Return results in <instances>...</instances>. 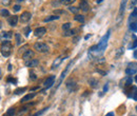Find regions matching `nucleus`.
I'll use <instances>...</instances> for the list:
<instances>
[{
    "instance_id": "obj_1",
    "label": "nucleus",
    "mask_w": 137,
    "mask_h": 116,
    "mask_svg": "<svg viewBox=\"0 0 137 116\" xmlns=\"http://www.w3.org/2000/svg\"><path fill=\"white\" fill-rule=\"evenodd\" d=\"M127 3H128V0H121L120 7H119L118 16H117V18H116L117 25H120V24H121V21H122V18H123L124 11H126V8H127Z\"/></svg>"
},
{
    "instance_id": "obj_2",
    "label": "nucleus",
    "mask_w": 137,
    "mask_h": 116,
    "mask_svg": "<svg viewBox=\"0 0 137 116\" xmlns=\"http://www.w3.org/2000/svg\"><path fill=\"white\" fill-rule=\"evenodd\" d=\"M110 35H111V30H109L108 32H106V34L100 39V41L98 42V46H99L100 53H103L104 50L106 49V45H108V40L110 38Z\"/></svg>"
},
{
    "instance_id": "obj_3",
    "label": "nucleus",
    "mask_w": 137,
    "mask_h": 116,
    "mask_svg": "<svg viewBox=\"0 0 137 116\" xmlns=\"http://www.w3.org/2000/svg\"><path fill=\"white\" fill-rule=\"evenodd\" d=\"M34 50H36L38 53H47L50 51V46L43 42H36L34 43Z\"/></svg>"
},
{
    "instance_id": "obj_4",
    "label": "nucleus",
    "mask_w": 137,
    "mask_h": 116,
    "mask_svg": "<svg viewBox=\"0 0 137 116\" xmlns=\"http://www.w3.org/2000/svg\"><path fill=\"white\" fill-rule=\"evenodd\" d=\"M11 42L10 41H2L1 42V54L3 57H9L11 54Z\"/></svg>"
},
{
    "instance_id": "obj_5",
    "label": "nucleus",
    "mask_w": 137,
    "mask_h": 116,
    "mask_svg": "<svg viewBox=\"0 0 137 116\" xmlns=\"http://www.w3.org/2000/svg\"><path fill=\"white\" fill-rule=\"evenodd\" d=\"M126 74L128 76L137 74V62H130L128 65V68L126 69Z\"/></svg>"
},
{
    "instance_id": "obj_6",
    "label": "nucleus",
    "mask_w": 137,
    "mask_h": 116,
    "mask_svg": "<svg viewBox=\"0 0 137 116\" xmlns=\"http://www.w3.org/2000/svg\"><path fill=\"white\" fill-rule=\"evenodd\" d=\"M31 18H32V14L30 12H23L22 15L19 17V20L21 23H26L31 20Z\"/></svg>"
},
{
    "instance_id": "obj_7",
    "label": "nucleus",
    "mask_w": 137,
    "mask_h": 116,
    "mask_svg": "<svg viewBox=\"0 0 137 116\" xmlns=\"http://www.w3.org/2000/svg\"><path fill=\"white\" fill-rule=\"evenodd\" d=\"M54 83H55V76H54V75H52V76L47 77L45 79V81L43 82V85H44L45 89H50Z\"/></svg>"
},
{
    "instance_id": "obj_8",
    "label": "nucleus",
    "mask_w": 137,
    "mask_h": 116,
    "mask_svg": "<svg viewBox=\"0 0 137 116\" xmlns=\"http://www.w3.org/2000/svg\"><path fill=\"white\" fill-rule=\"evenodd\" d=\"M128 23H137V8H134L132 14L129 16V19H128Z\"/></svg>"
},
{
    "instance_id": "obj_9",
    "label": "nucleus",
    "mask_w": 137,
    "mask_h": 116,
    "mask_svg": "<svg viewBox=\"0 0 137 116\" xmlns=\"http://www.w3.org/2000/svg\"><path fill=\"white\" fill-rule=\"evenodd\" d=\"M24 65L28 68H36L39 65V60L38 59H30L24 62Z\"/></svg>"
},
{
    "instance_id": "obj_10",
    "label": "nucleus",
    "mask_w": 137,
    "mask_h": 116,
    "mask_svg": "<svg viewBox=\"0 0 137 116\" xmlns=\"http://www.w3.org/2000/svg\"><path fill=\"white\" fill-rule=\"evenodd\" d=\"M72 63H73V60L72 61H71L70 63H69V65L67 66V68H65V70H64V71L61 73V76H60V78H59V81H58V83H57V86H56V88H58V86H59V84H60L61 83V81L64 79V77H65V75H67V73H68V71H69V70H70V67H71V65H72Z\"/></svg>"
},
{
    "instance_id": "obj_11",
    "label": "nucleus",
    "mask_w": 137,
    "mask_h": 116,
    "mask_svg": "<svg viewBox=\"0 0 137 116\" xmlns=\"http://www.w3.org/2000/svg\"><path fill=\"white\" fill-rule=\"evenodd\" d=\"M18 20H19L18 16H10L8 19V23L11 26H16L17 23H18Z\"/></svg>"
},
{
    "instance_id": "obj_12",
    "label": "nucleus",
    "mask_w": 137,
    "mask_h": 116,
    "mask_svg": "<svg viewBox=\"0 0 137 116\" xmlns=\"http://www.w3.org/2000/svg\"><path fill=\"white\" fill-rule=\"evenodd\" d=\"M46 33V28L43 27V26H40V27H37L36 30L34 31V34H35V36H37V37H42L43 35Z\"/></svg>"
},
{
    "instance_id": "obj_13",
    "label": "nucleus",
    "mask_w": 137,
    "mask_h": 116,
    "mask_svg": "<svg viewBox=\"0 0 137 116\" xmlns=\"http://www.w3.org/2000/svg\"><path fill=\"white\" fill-rule=\"evenodd\" d=\"M67 88H68L69 92H74L77 90V84L75 81L72 82V80H69V81H67Z\"/></svg>"
},
{
    "instance_id": "obj_14",
    "label": "nucleus",
    "mask_w": 137,
    "mask_h": 116,
    "mask_svg": "<svg viewBox=\"0 0 137 116\" xmlns=\"http://www.w3.org/2000/svg\"><path fill=\"white\" fill-rule=\"evenodd\" d=\"M33 56H34V52L32 50H28V51H25V53L22 55V59L24 61H28L30 59H32Z\"/></svg>"
},
{
    "instance_id": "obj_15",
    "label": "nucleus",
    "mask_w": 137,
    "mask_h": 116,
    "mask_svg": "<svg viewBox=\"0 0 137 116\" xmlns=\"http://www.w3.org/2000/svg\"><path fill=\"white\" fill-rule=\"evenodd\" d=\"M35 96H36V93H30V94H26L25 96H23V97H22V99L20 100V102H21V103H23V102L30 101V100H32Z\"/></svg>"
},
{
    "instance_id": "obj_16",
    "label": "nucleus",
    "mask_w": 137,
    "mask_h": 116,
    "mask_svg": "<svg viewBox=\"0 0 137 116\" xmlns=\"http://www.w3.org/2000/svg\"><path fill=\"white\" fill-rule=\"evenodd\" d=\"M88 82H89V84H90L91 88H93V89H96L97 86H98V80L96 78H94V77L89 79Z\"/></svg>"
},
{
    "instance_id": "obj_17",
    "label": "nucleus",
    "mask_w": 137,
    "mask_h": 116,
    "mask_svg": "<svg viewBox=\"0 0 137 116\" xmlns=\"http://www.w3.org/2000/svg\"><path fill=\"white\" fill-rule=\"evenodd\" d=\"M79 9L82 10L83 12H88L90 10V7H89V4L87 1H80V5H79Z\"/></svg>"
},
{
    "instance_id": "obj_18",
    "label": "nucleus",
    "mask_w": 137,
    "mask_h": 116,
    "mask_svg": "<svg viewBox=\"0 0 137 116\" xmlns=\"http://www.w3.org/2000/svg\"><path fill=\"white\" fill-rule=\"evenodd\" d=\"M132 37H133V39H134V41L131 42V43L129 44V46H128L129 50H134V49L137 48V37L135 36V35H132Z\"/></svg>"
},
{
    "instance_id": "obj_19",
    "label": "nucleus",
    "mask_w": 137,
    "mask_h": 116,
    "mask_svg": "<svg viewBox=\"0 0 137 116\" xmlns=\"http://www.w3.org/2000/svg\"><path fill=\"white\" fill-rule=\"evenodd\" d=\"M59 19V16L58 15H52V16H49V17H46V18L43 19V22H51V21H54V20H57Z\"/></svg>"
},
{
    "instance_id": "obj_20",
    "label": "nucleus",
    "mask_w": 137,
    "mask_h": 116,
    "mask_svg": "<svg viewBox=\"0 0 137 116\" xmlns=\"http://www.w3.org/2000/svg\"><path fill=\"white\" fill-rule=\"evenodd\" d=\"M15 38H16V44H17V45H20V44L23 42L20 33H16V34H15Z\"/></svg>"
},
{
    "instance_id": "obj_21",
    "label": "nucleus",
    "mask_w": 137,
    "mask_h": 116,
    "mask_svg": "<svg viewBox=\"0 0 137 116\" xmlns=\"http://www.w3.org/2000/svg\"><path fill=\"white\" fill-rule=\"evenodd\" d=\"M12 36H13V34H12V32H2L1 33V37L4 39H11Z\"/></svg>"
},
{
    "instance_id": "obj_22",
    "label": "nucleus",
    "mask_w": 137,
    "mask_h": 116,
    "mask_svg": "<svg viewBox=\"0 0 137 116\" xmlns=\"http://www.w3.org/2000/svg\"><path fill=\"white\" fill-rule=\"evenodd\" d=\"M16 113V108L15 107H12L8 110V112H7V115H4V116H14V114Z\"/></svg>"
},
{
    "instance_id": "obj_23",
    "label": "nucleus",
    "mask_w": 137,
    "mask_h": 116,
    "mask_svg": "<svg viewBox=\"0 0 137 116\" xmlns=\"http://www.w3.org/2000/svg\"><path fill=\"white\" fill-rule=\"evenodd\" d=\"M25 91H26L25 86H23V88H19V89H16L14 91V95H20V94H22V93L25 92Z\"/></svg>"
},
{
    "instance_id": "obj_24",
    "label": "nucleus",
    "mask_w": 137,
    "mask_h": 116,
    "mask_svg": "<svg viewBox=\"0 0 137 116\" xmlns=\"http://www.w3.org/2000/svg\"><path fill=\"white\" fill-rule=\"evenodd\" d=\"M74 19H75L76 21L80 22V23H85V16H82V15H78V14H77V15L74 17Z\"/></svg>"
},
{
    "instance_id": "obj_25",
    "label": "nucleus",
    "mask_w": 137,
    "mask_h": 116,
    "mask_svg": "<svg viewBox=\"0 0 137 116\" xmlns=\"http://www.w3.org/2000/svg\"><path fill=\"white\" fill-rule=\"evenodd\" d=\"M74 34H75V31H74V30L63 31V34H62V36H64V37H69V36H73Z\"/></svg>"
},
{
    "instance_id": "obj_26",
    "label": "nucleus",
    "mask_w": 137,
    "mask_h": 116,
    "mask_svg": "<svg viewBox=\"0 0 137 116\" xmlns=\"http://www.w3.org/2000/svg\"><path fill=\"white\" fill-rule=\"evenodd\" d=\"M124 53V48L123 46H121V48H119L117 51H116V54H115V57L118 58V57H120L122 54Z\"/></svg>"
},
{
    "instance_id": "obj_27",
    "label": "nucleus",
    "mask_w": 137,
    "mask_h": 116,
    "mask_svg": "<svg viewBox=\"0 0 137 116\" xmlns=\"http://www.w3.org/2000/svg\"><path fill=\"white\" fill-rule=\"evenodd\" d=\"M132 82H133V78L131 77V76H128V78L126 80V83H124V86H126V88L131 86V85H132Z\"/></svg>"
},
{
    "instance_id": "obj_28",
    "label": "nucleus",
    "mask_w": 137,
    "mask_h": 116,
    "mask_svg": "<svg viewBox=\"0 0 137 116\" xmlns=\"http://www.w3.org/2000/svg\"><path fill=\"white\" fill-rule=\"evenodd\" d=\"M76 1V0H59V3L61 4H65V5H69V4H72Z\"/></svg>"
},
{
    "instance_id": "obj_29",
    "label": "nucleus",
    "mask_w": 137,
    "mask_h": 116,
    "mask_svg": "<svg viewBox=\"0 0 137 116\" xmlns=\"http://www.w3.org/2000/svg\"><path fill=\"white\" fill-rule=\"evenodd\" d=\"M61 61H62V58H58L57 60H55L54 63H53V66H52V70H55V69L59 66V63H60Z\"/></svg>"
},
{
    "instance_id": "obj_30",
    "label": "nucleus",
    "mask_w": 137,
    "mask_h": 116,
    "mask_svg": "<svg viewBox=\"0 0 137 116\" xmlns=\"http://www.w3.org/2000/svg\"><path fill=\"white\" fill-rule=\"evenodd\" d=\"M54 14L55 15H67V12H65L64 10H55Z\"/></svg>"
},
{
    "instance_id": "obj_31",
    "label": "nucleus",
    "mask_w": 137,
    "mask_h": 116,
    "mask_svg": "<svg viewBox=\"0 0 137 116\" xmlns=\"http://www.w3.org/2000/svg\"><path fill=\"white\" fill-rule=\"evenodd\" d=\"M1 16L2 17H10V12L7 9H2L1 10Z\"/></svg>"
},
{
    "instance_id": "obj_32",
    "label": "nucleus",
    "mask_w": 137,
    "mask_h": 116,
    "mask_svg": "<svg viewBox=\"0 0 137 116\" xmlns=\"http://www.w3.org/2000/svg\"><path fill=\"white\" fill-rule=\"evenodd\" d=\"M61 27H62V30H63V31H69V30H70V27H71V23H70V22L63 23Z\"/></svg>"
},
{
    "instance_id": "obj_33",
    "label": "nucleus",
    "mask_w": 137,
    "mask_h": 116,
    "mask_svg": "<svg viewBox=\"0 0 137 116\" xmlns=\"http://www.w3.org/2000/svg\"><path fill=\"white\" fill-rule=\"evenodd\" d=\"M47 109H49V108H43L42 110H40V111H38V112H36V113H35V114H34L33 116H40L41 114H43V113H44V112L46 111V110H47Z\"/></svg>"
},
{
    "instance_id": "obj_34",
    "label": "nucleus",
    "mask_w": 137,
    "mask_h": 116,
    "mask_svg": "<svg viewBox=\"0 0 137 116\" xmlns=\"http://www.w3.org/2000/svg\"><path fill=\"white\" fill-rule=\"evenodd\" d=\"M32 32V30H31V27L30 26H26L25 28H24V36L25 37H29L30 36V33Z\"/></svg>"
},
{
    "instance_id": "obj_35",
    "label": "nucleus",
    "mask_w": 137,
    "mask_h": 116,
    "mask_svg": "<svg viewBox=\"0 0 137 116\" xmlns=\"http://www.w3.org/2000/svg\"><path fill=\"white\" fill-rule=\"evenodd\" d=\"M69 11H71L72 13H75L77 15V12L79 11V8H75V7H70L69 8Z\"/></svg>"
},
{
    "instance_id": "obj_36",
    "label": "nucleus",
    "mask_w": 137,
    "mask_h": 116,
    "mask_svg": "<svg viewBox=\"0 0 137 116\" xmlns=\"http://www.w3.org/2000/svg\"><path fill=\"white\" fill-rule=\"evenodd\" d=\"M7 81H8V82H12V83H14V84H16V83H17V80H16V79H14V78H12V77H9V78L7 79Z\"/></svg>"
},
{
    "instance_id": "obj_37",
    "label": "nucleus",
    "mask_w": 137,
    "mask_h": 116,
    "mask_svg": "<svg viewBox=\"0 0 137 116\" xmlns=\"http://www.w3.org/2000/svg\"><path fill=\"white\" fill-rule=\"evenodd\" d=\"M21 10V7H20V5H18V4H17V5H14V8H13V11L14 12H19Z\"/></svg>"
},
{
    "instance_id": "obj_38",
    "label": "nucleus",
    "mask_w": 137,
    "mask_h": 116,
    "mask_svg": "<svg viewBox=\"0 0 137 116\" xmlns=\"http://www.w3.org/2000/svg\"><path fill=\"white\" fill-rule=\"evenodd\" d=\"M137 3V0H131V3H130V9L134 8V5Z\"/></svg>"
},
{
    "instance_id": "obj_39",
    "label": "nucleus",
    "mask_w": 137,
    "mask_h": 116,
    "mask_svg": "<svg viewBox=\"0 0 137 116\" xmlns=\"http://www.w3.org/2000/svg\"><path fill=\"white\" fill-rule=\"evenodd\" d=\"M109 91V83H105L104 85H103V93H106V92H108Z\"/></svg>"
},
{
    "instance_id": "obj_40",
    "label": "nucleus",
    "mask_w": 137,
    "mask_h": 116,
    "mask_svg": "<svg viewBox=\"0 0 137 116\" xmlns=\"http://www.w3.org/2000/svg\"><path fill=\"white\" fill-rule=\"evenodd\" d=\"M96 72H97V73H99V74H101L102 76H105V75H106V73H105L104 71H102V70H98V69H97V70H96Z\"/></svg>"
},
{
    "instance_id": "obj_41",
    "label": "nucleus",
    "mask_w": 137,
    "mask_h": 116,
    "mask_svg": "<svg viewBox=\"0 0 137 116\" xmlns=\"http://www.w3.org/2000/svg\"><path fill=\"white\" fill-rule=\"evenodd\" d=\"M1 2H2L3 5H9V4L11 3V0H2Z\"/></svg>"
},
{
    "instance_id": "obj_42",
    "label": "nucleus",
    "mask_w": 137,
    "mask_h": 116,
    "mask_svg": "<svg viewBox=\"0 0 137 116\" xmlns=\"http://www.w3.org/2000/svg\"><path fill=\"white\" fill-rule=\"evenodd\" d=\"M30 78H31V79H32V80H35V79H36V78H37V77H36V75H35V74H34V73H32V74H31V75H30Z\"/></svg>"
},
{
    "instance_id": "obj_43",
    "label": "nucleus",
    "mask_w": 137,
    "mask_h": 116,
    "mask_svg": "<svg viewBox=\"0 0 137 116\" xmlns=\"http://www.w3.org/2000/svg\"><path fill=\"white\" fill-rule=\"evenodd\" d=\"M133 57L135 58V59H137V50L134 51V53H133Z\"/></svg>"
},
{
    "instance_id": "obj_44",
    "label": "nucleus",
    "mask_w": 137,
    "mask_h": 116,
    "mask_svg": "<svg viewBox=\"0 0 137 116\" xmlns=\"http://www.w3.org/2000/svg\"><path fill=\"white\" fill-rule=\"evenodd\" d=\"M105 116H114V113L110 112V113H108V114H105Z\"/></svg>"
},
{
    "instance_id": "obj_45",
    "label": "nucleus",
    "mask_w": 137,
    "mask_h": 116,
    "mask_svg": "<svg viewBox=\"0 0 137 116\" xmlns=\"http://www.w3.org/2000/svg\"><path fill=\"white\" fill-rule=\"evenodd\" d=\"M90 37H91V35H87V36L85 37V39H86V40H88V39H89V38H90Z\"/></svg>"
},
{
    "instance_id": "obj_46",
    "label": "nucleus",
    "mask_w": 137,
    "mask_h": 116,
    "mask_svg": "<svg viewBox=\"0 0 137 116\" xmlns=\"http://www.w3.org/2000/svg\"><path fill=\"white\" fill-rule=\"evenodd\" d=\"M39 89V86H36V88H33V89H31V91H35V90H38Z\"/></svg>"
},
{
    "instance_id": "obj_47",
    "label": "nucleus",
    "mask_w": 137,
    "mask_h": 116,
    "mask_svg": "<svg viewBox=\"0 0 137 116\" xmlns=\"http://www.w3.org/2000/svg\"><path fill=\"white\" fill-rule=\"evenodd\" d=\"M78 39H79V37H76V38L73 40V41H74V42H77V40H78Z\"/></svg>"
},
{
    "instance_id": "obj_48",
    "label": "nucleus",
    "mask_w": 137,
    "mask_h": 116,
    "mask_svg": "<svg viewBox=\"0 0 137 116\" xmlns=\"http://www.w3.org/2000/svg\"><path fill=\"white\" fill-rule=\"evenodd\" d=\"M88 94H89V91H86V93H85V94H83L82 96H87Z\"/></svg>"
},
{
    "instance_id": "obj_49",
    "label": "nucleus",
    "mask_w": 137,
    "mask_h": 116,
    "mask_svg": "<svg viewBox=\"0 0 137 116\" xmlns=\"http://www.w3.org/2000/svg\"><path fill=\"white\" fill-rule=\"evenodd\" d=\"M8 69H9V71H11V70H12V66L9 65V68H8Z\"/></svg>"
},
{
    "instance_id": "obj_50",
    "label": "nucleus",
    "mask_w": 137,
    "mask_h": 116,
    "mask_svg": "<svg viewBox=\"0 0 137 116\" xmlns=\"http://www.w3.org/2000/svg\"><path fill=\"white\" fill-rule=\"evenodd\" d=\"M96 2H97V3H100V2H102V0H96Z\"/></svg>"
},
{
    "instance_id": "obj_51",
    "label": "nucleus",
    "mask_w": 137,
    "mask_h": 116,
    "mask_svg": "<svg viewBox=\"0 0 137 116\" xmlns=\"http://www.w3.org/2000/svg\"><path fill=\"white\" fill-rule=\"evenodd\" d=\"M134 80L136 81V83H137V75H136V76H135V78H134Z\"/></svg>"
},
{
    "instance_id": "obj_52",
    "label": "nucleus",
    "mask_w": 137,
    "mask_h": 116,
    "mask_svg": "<svg viewBox=\"0 0 137 116\" xmlns=\"http://www.w3.org/2000/svg\"><path fill=\"white\" fill-rule=\"evenodd\" d=\"M18 2H21V1H24V0H17Z\"/></svg>"
},
{
    "instance_id": "obj_53",
    "label": "nucleus",
    "mask_w": 137,
    "mask_h": 116,
    "mask_svg": "<svg viewBox=\"0 0 137 116\" xmlns=\"http://www.w3.org/2000/svg\"><path fill=\"white\" fill-rule=\"evenodd\" d=\"M68 116H73V114H72V113H70V114H69Z\"/></svg>"
},
{
    "instance_id": "obj_54",
    "label": "nucleus",
    "mask_w": 137,
    "mask_h": 116,
    "mask_svg": "<svg viewBox=\"0 0 137 116\" xmlns=\"http://www.w3.org/2000/svg\"><path fill=\"white\" fill-rule=\"evenodd\" d=\"M80 1H87L88 2V0H80Z\"/></svg>"
},
{
    "instance_id": "obj_55",
    "label": "nucleus",
    "mask_w": 137,
    "mask_h": 116,
    "mask_svg": "<svg viewBox=\"0 0 137 116\" xmlns=\"http://www.w3.org/2000/svg\"><path fill=\"white\" fill-rule=\"evenodd\" d=\"M136 111H137V106H136Z\"/></svg>"
},
{
    "instance_id": "obj_56",
    "label": "nucleus",
    "mask_w": 137,
    "mask_h": 116,
    "mask_svg": "<svg viewBox=\"0 0 137 116\" xmlns=\"http://www.w3.org/2000/svg\"><path fill=\"white\" fill-rule=\"evenodd\" d=\"M131 116H134V115H131Z\"/></svg>"
}]
</instances>
